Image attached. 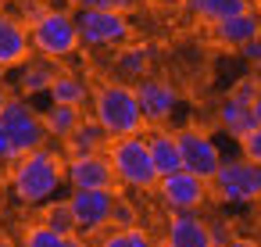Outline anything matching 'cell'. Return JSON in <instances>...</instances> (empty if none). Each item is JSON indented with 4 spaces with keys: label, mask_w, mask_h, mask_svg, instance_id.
<instances>
[{
    "label": "cell",
    "mask_w": 261,
    "mask_h": 247,
    "mask_svg": "<svg viewBox=\"0 0 261 247\" xmlns=\"http://www.w3.org/2000/svg\"><path fill=\"white\" fill-rule=\"evenodd\" d=\"M61 183H65V161L47 147H36L11 161V197L18 204H29V208L47 204Z\"/></svg>",
    "instance_id": "6da1fadb"
},
{
    "label": "cell",
    "mask_w": 261,
    "mask_h": 247,
    "mask_svg": "<svg viewBox=\"0 0 261 247\" xmlns=\"http://www.w3.org/2000/svg\"><path fill=\"white\" fill-rule=\"evenodd\" d=\"M93 118L97 126L115 140V136H133L143 129V111L136 101V90L125 83H104L93 93Z\"/></svg>",
    "instance_id": "7a4b0ae2"
},
{
    "label": "cell",
    "mask_w": 261,
    "mask_h": 247,
    "mask_svg": "<svg viewBox=\"0 0 261 247\" xmlns=\"http://www.w3.org/2000/svg\"><path fill=\"white\" fill-rule=\"evenodd\" d=\"M104 154H108V161L115 168V179L122 186H129V190H154L158 172H154V161H150V151H147V136L143 133L108 140Z\"/></svg>",
    "instance_id": "3957f363"
},
{
    "label": "cell",
    "mask_w": 261,
    "mask_h": 247,
    "mask_svg": "<svg viewBox=\"0 0 261 247\" xmlns=\"http://www.w3.org/2000/svg\"><path fill=\"white\" fill-rule=\"evenodd\" d=\"M29 43L36 54H43L47 61H61L68 54L79 51V29H75V15L47 8L40 18L29 22Z\"/></svg>",
    "instance_id": "277c9868"
},
{
    "label": "cell",
    "mask_w": 261,
    "mask_h": 247,
    "mask_svg": "<svg viewBox=\"0 0 261 247\" xmlns=\"http://www.w3.org/2000/svg\"><path fill=\"white\" fill-rule=\"evenodd\" d=\"M211 190L218 193V201H229V204H250L261 197V165L250 161V158H232L218 165V172L207 179Z\"/></svg>",
    "instance_id": "5b68a950"
},
{
    "label": "cell",
    "mask_w": 261,
    "mask_h": 247,
    "mask_svg": "<svg viewBox=\"0 0 261 247\" xmlns=\"http://www.w3.org/2000/svg\"><path fill=\"white\" fill-rule=\"evenodd\" d=\"M0 126H4V133H8V140H11L15 158H22V154H29V151H36V147H43V140H47V129H43L40 111H33V108H29L25 101H18V97H8V101H4V108H0Z\"/></svg>",
    "instance_id": "8992f818"
},
{
    "label": "cell",
    "mask_w": 261,
    "mask_h": 247,
    "mask_svg": "<svg viewBox=\"0 0 261 247\" xmlns=\"http://www.w3.org/2000/svg\"><path fill=\"white\" fill-rule=\"evenodd\" d=\"M75 29H79V47H125L129 40L125 15L108 8H79Z\"/></svg>",
    "instance_id": "52a82bcc"
},
{
    "label": "cell",
    "mask_w": 261,
    "mask_h": 247,
    "mask_svg": "<svg viewBox=\"0 0 261 247\" xmlns=\"http://www.w3.org/2000/svg\"><path fill=\"white\" fill-rule=\"evenodd\" d=\"M154 190H158V197H161V204L168 211H193V208H200L207 201L211 183L193 176V172H186V168H175L168 176H158Z\"/></svg>",
    "instance_id": "ba28073f"
},
{
    "label": "cell",
    "mask_w": 261,
    "mask_h": 247,
    "mask_svg": "<svg viewBox=\"0 0 261 247\" xmlns=\"http://www.w3.org/2000/svg\"><path fill=\"white\" fill-rule=\"evenodd\" d=\"M175 140H179V161H182L186 172H193L200 179H211L218 172L222 154H218V147L207 133H200L197 126H186V129L175 133Z\"/></svg>",
    "instance_id": "9c48e42d"
},
{
    "label": "cell",
    "mask_w": 261,
    "mask_h": 247,
    "mask_svg": "<svg viewBox=\"0 0 261 247\" xmlns=\"http://www.w3.org/2000/svg\"><path fill=\"white\" fill-rule=\"evenodd\" d=\"M72 215H75V233H104L111 226V208H115V190H72L68 197Z\"/></svg>",
    "instance_id": "30bf717a"
},
{
    "label": "cell",
    "mask_w": 261,
    "mask_h": 247,
    "mask_svg": "<svg viewBox=\"0 0 261 247\" xmlns=\"http://www.w3.org/2000/svg\"><path fill=\"white\" fill-rule=\"evenodd\" d=\"M136 101H140V111H143V122L150 126H165L179 104V93L168 79H158V76H143L136 79Z\"/></svg>",
    "instance_id": "8fae6325"
},
{
    "label": "cell",
    "mask_w": 261,
    "mask_h": 247,
    "mask_svg": "<svg viewBox=\"0 0 261 247\" xmlns=\"http://www.w3.org/2000/svg\"><path fill=\"white\" fill-rule=\"evenodd\" d=\"M65 183L72 190H111L115 186V168L108 154H75L65 161Z\"/></svg>",
    "instance_id": "7c38bea8"
},
{
    "label": "cell",
    "mask_w": 261,
    "mask_h": 247,
    "mask_svg": "<svg viewBox=\"0 0 261 247\" xmlns=\"http://www.w3.org/2000/svg\"><path fill=\"white\" fill-rule=\"evenodd\" d=\"M165 247H215L207 222L193 211H172L168 229H165Z\"/></svg>",
    "instance_id": "4fadbf2b"
},
{
    "label": "cell",
    "mask_w": 261,
    "mask_h": 247,
    "mask_svg": "<svg viewBox=\"0 0 261 247\" xmlns=\"http://www.w3.org/2000/svg\"><path fill=\"white\" fill-rule=\"evenodd\" d=\"M29 33L18 18L0 11V68H15V65H25L29 61Z\"/></svg>",
    "instance_id": "5bb4252c"
},
{
    "label": "cell",
    "mask_w": 261,
    "mask_h": 247,
    "mask_svg": "<svg viewBox=\"0 0 261 247\" xmlns=\"http://www.w3.org/2000/svg\"><path fill=\"white\" fill-rule=\"evenodd\" d=\"M211 29H215V40H218L222 47L240 51L247 40L261 36V18H257V11H254V8H247V11H240V15L225 18V22H215Z\"/></svg>",
    "instance_id": "9a60e30c"
},
{
    "label": "cell",
    "mask_w": 261,
    "mask_h": 247,
    "mask_svg": "<svg viewBox=\"0 0 261 247\" xmlns=\"http://www.w3.org/2000/svg\"><path fill=\"white\" fill-rule=\"evenodd\" d=\"M147 151H150V161H154V172H158V176H168V172L182 168L175 133H168V129H154V133L147 136Z\"/></svg>",
    "instance_id": "2e32d148"
},
{
    "label": "cell",
    "mask_w": 261,
    "mask_h": 247,
    "mask_svg": "<svg viewBox=\"0 0 261 247\" xmlns=\"http://www.w3.org/2000/svg\"><path fill=\"white\" fill-rule=\"evenodd\" d=\"M108 133L97 126V118H83L68 136H65V147H68V158H75V154H100L104 147H108Z\"/></svg>",
    "instance_id": "e0dca14e"
},
{
    "label": "cell",
    "mask_w": 261,
    "mask_h": 247,
    "mask_svg": "<svg viewBox=\"0 0 261 247\" xmlns=\"http://www.w3.org/2000/svg\"><path fill=\"white\" fill-rule=\"evenodd\" d=\"M186 8H190L200 22L215 26V22H225V18L247 11V8H250V0H190Z\"/></svg>",
    "instance_id": "ac0fdd59"
},
{
    "label": "cell",
    "mask_w": 261,
    "mask_h": 247,
    "mask_svg": "<svg viewBox=\"0 0 261 247\" xmlns=\"http://www.w3.org/2000/svg\"><path fill=\"white\" fill-rule=\"evenodd\" d=\"M47 93H50L54 104H72V108H83L86 97H90V90H86V83H83L79 76H61V72L50 79Z\"/></svg>",
    "instance_id": "d6986e66"
},
{
    "label": "cell",
    "mask_w": 261,
    "mask_h": 247,
    "mask_svg": "<svg viewBox=\"0 0 261 247\" xmlns=\"http://www.w3.org/2000/svg\"><path fill=\"white\" fill-rule=\"evenodd\" d=\"M43 129H47V136H58V140H65L79 122H83V111L79 108H72V104H50L43 115Z\"/></svg>",
    "instance_id": "ffe728a7"
},
{
    "label": "cell",
    "mask_w": 261,
    "mask_h": 247,
    "mask_svg": "<svg viewBox=\"0 0 261 247\" xmlns=\"http://www.w3.org/2000/svg\"><path fill=\"white\" fill-rule=\"evenodd\" d=\"M218 122L240 140L247 129H254L257 122H254V115H250V104H240V101H232V97H225L222 101V108H218Z\"/></svg>",
    "instance_id": "44dd1931"
},
{
    "label": "cell",
    "mask_w": 261,
    "mask_h": 247,
    "mask_svg": "<svg viewBox=\"0 0 261 247\" xmlns=\"http://www.w3.org/2000/svg\"><path fill=\"white\" fill-rule=\"evenodd\" d=\"M97 247H154V240L140 226H111V229L100 233Z\"/></svg>",
    "instance_id": "7402d4cb"
},
{
    "label": "cell",
    "mask_w": 261,
    "mask_h": 247,
    "mask_svg": "<svg viewBox=\"0 0 261 247\" xmlns=\"http://www.w3.org/2000/svg\"><path fill=\"white\" fill-rule=\"evenodd\" d=\"M150 54H154V47H125V51H118V58H115L118 76H125V79H143L147 68H150Z\"/></svg>",
    "instance_id": "603a6c76"
},
{
    "label": "cell",
    "mask_w": 261,
    "mask_h": 247,
    "mask_svg": "<svg viewBox=\"0 0 261 247\" xmlns=\"http://www.w3.org/2000/svg\"><path fill=\"white\" fill-rule=\"evenodd\" d=\"M40 222L50 226V229L61 233V236H72V233H75V215H72V204H68V201H47Z\"/></svg>",
    "instance_id": "cb8c5ba5"
},
{
    "label": "cell",
    "mask_w": 261,
    "mask_h": 247,
    "mask_svg": "<svg viewBox=\"0 0 261 247\" xmlns=\"http://www.w3.org/2000/svg\"><path fill=\"white\" fill-rule=\"evenodd\" d=\"M54 76H58V72L50 68L47 58H43V61H33V65H25V72H22V79H18V90H22V93H43Z\"/></svg>",
    "instance_id": "d4e9b609"
},
{
    "label": "cell",
    "mask_w": 261,
    "mask_h": 247,
    "mask_svg": "<svg viewBox=\"0 0 261 247\" xmlns=\"http://www.w3.org/2000/svg\"><path fill=\"white\" fill-rule=\"evenodd\" d=\"M61 233H54L50 226H43V222H36V226H29L25 233H22V247H61Z\"/></svg>",
    "instance_id": "484cf974"
},
{
    "label": "cell",
    "mask_w": 261,
    "mask_h": 247,
    "mask_svg": "<svg viewBox=\"0 0 261 247\" xmlns=\"http://www.w3.org/2000/svg\"><path fill=\"white\" fill-rule=\"evenodd\" d=\"M257 90H261V76H243V79H236V86L229 90V97L240 101V104H250L257 97Z\"/></svg>",
    "instance_id": "4316f807"
},
{
    "label": "cell",
    "mask_w": 261,
    "mask_h": 247,
    "mask_svg": "<svg viewBox=\"0 0 261 247\" xmlns=\"http://www.w3.org/2000/svg\"><path fill=\"white\" fill-rule=\"evenodd\" d=\"M240 151H243V158H250V161L261 165V126L247 129V133L240 136Z\"/></svg>",
    "instance_id": "83f0119b"
},
{
    "label": "cell",
    "mask_w": 261,
    "mask_h": 247,
    "mask_svg": "<svg viewBox=\"0 0 261 247\" xmlns=\"http://www.w3.org/2000/svg\"><path fill=\"white\" fill-rule=\"evenodd\" d=\"M111 226H140L136 222V208L122 197H115V208H111Z\"/></svg>",
    "instance_id": "f1b7e54d"
},
{
    "label": "cell",
    "mask_w": 261,
    "mask_h": 247,
    "mask_svg": "<svg viewBox=\"0 0 261 247\" xmlns=\"http://www.w3.org/2000/svg\"><path fill=\"white\" fill-rule=\"evenodd\" d=\"M140 0H79V8H108V11H133Z\"/></svg>",
    "instance_id": "f546056e"
},
{
    "label": "cell",
    "mask_w": 261,
    "mask_h": 247,
    "mask_svg": "<svg viewBox=\"0 0 261 247\" xmlns=\"http://www.w3.org/2000/svg\"><path fill=\"white\" fill-rule=\"evenodd\" d=\"M240 58H243L247 65H254V68L261 72V36H254V40H247V43L240 47Z\"/></svg>",
    "instance_id": "4dcf8cb0"
},
{
    "label": "cell",
    "mask_w": 261,
    "mask_h": 247,
    "mask_svg": "<svg viewBox=\"0 0 261 247\" xmlns=\"http://www.w3.org/2000/svg\"><path fill=\"white\" fill-rule=\"evenodd\" d=\"M15 161V151H11V140L4 133V126H0V165H11Z\"/></svg>",
    "instance_id": "1f68e13d"
},
{
    "label": "cell",
    "mask_w": 261,
    "mask_h": 247,
    "mask_svg": "<svg viewBox=\"0 0 261 247\" xmlns=\"http://www.w3.org/2000/svg\"><path fill=\"white\" fill-rule=\"evenodd\" d=\"M222 247H261V243L257 240H247V236H229Z\"/></svg>",
    "instance_id": "d6a6232c"
},
{
    "label": "cell",
    "mask_w": 261,
    "mask_h": 247,
    "mask_svg": "<svg viewBox=\"0 0 261 247\" xmlns=\"http://www.w3.org/2000/svg\"><path fill=\"white\" fill-rule=\"evenodd\" d=\"M61 247H90V243H86L79 233H72V236H65V240H61Z\"/></svg>",
    "instance_id": "836d02e7"
},
{
    "label": "cell",
    "mask_w": 261,
    "mask_h": 247,
    "mask_svg": "<svg viewBox=\"0 0 261 247\" xmlns=\"http://www.w3.org/2000/svg\"><path fill=\"white\" fill-rule=\"evenodd\" d=\"M250 115H254V122L261 126V90H257V97L250 101Z\"/></svg>",
    "instance_id": "e575fe53"
},
{
    "label": "cell",
    "mask_w": 261,
    "mask_h": 247,
    "mask_svg": "<svg viewBox=\"0 0 261 247\" xmlns=\"http://www.w3.org/2000/svg\"><path fill=\"white\" fill-rule=\"evenodd\" d=\"M161 4H172V8H186L190 0H161Z\"/></svg>",
    "instance_id": "d590c367"
},
{
    "label": "cell",
    "mask_w": 261,
    "mask_h": 247,
    "mask_svg": "<svg viewBox=\"0 0 261 247\" xmlns=\"http://www.w3.org/2000/svg\"><path fill=\"white\" fill-rule=\"evenodd\" d=\"M4 101H8V86L0 83V108H4Z\"/></svg>",
    "instance_id": "8d00e7d4"
},
{
    "label": "cell",
    "mask_w": 261,
    "mask_h": 247,
    "mask_svg": "<svg viewBox=\"0 0 261 247\" xmlns=\"http://www.w3.org/2000/svg\"><path fill=\"white\" fill-rule=\"evenodd\" d=\"M250 8H254V11H257V18H261V0H254V4H250Z\"/></svg>",
    "instance_id": "74e56055"
},
{
    "label": "cell",
    "mask_w": 261,
    "mask_h": 247,
    "mask_svg": "<svg viewBox=\"0 0 261 247\" xmlns=\"http://www.w3.org/2000/svg\"><path fill=\"white\" fill-rule=\"evenodd\" d=\"M4 4H8V0H0V8H4Z\"/></svg>",
    "instance_id": "f35d334b"
},
{
    "label": "cell",
    "mask_w": 261,
    "mask_h": 247,
    "mask_svg": "<svg viewBox=\"0 0 261 247\" xmlns=\"http://www.w3.org/2000/svg\"><path fill=\"white\" fill-rule=\"evenodd\" d=\"M0 247H8V243H4V240H0Z\"/></svg>",
    "instance_id": "ab89813d"
},
{
    "label": "cell",
    "mask_w": 261,
    "mask_h": 247,
    "mask_svg": "<svg viewBox=\"0 0 261 247\" xmlns=\"http://www.w3.org/2000/svg\"><path fill=\"white\" fill-rule=\"evenodd\" d=\"M257 208H261V197H257Z\"/></svg>",
    "instance_id": "60d3db41"
}]
</instances>
